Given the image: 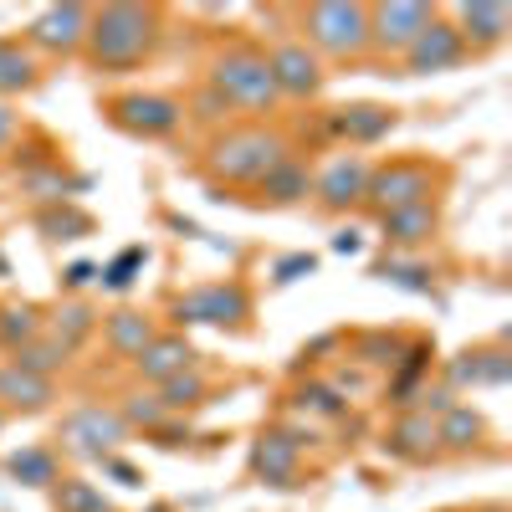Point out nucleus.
Wrapping results in <instances>:
<instances>
[{"mask_svg": "<svg viewBox=\"0 0 512 512\" xmlns=\"http://www.w3.org/2000/svg\"><path fill=\"white\" fill-rule=\"evenodd\" d=\"M159 41H164V11L159 6L113 0V6H93L82 62L93 72H134L159 52Z\"/></svg>", "mask_w": 512, "mask_h": 512, "instance_id": "obj_1", "label": "nucleus"}, {"mask_svg": "<svg viewBox=\"0 0 512 512\" xmlns=\"http://www.w3.org/2000/svg\"><path fill=\"white\" fill-rule=\"evenodd\" d=\"M205 88L216 93L231 113H272L282 103L267 47H256V41H231V47H221L216 57H210Z\"/></svg>", "mask_w": 512, "mask_h": 512, "instance_id": "obj_2", "label": "nucleus"}, {"mask_svg": "<svg viewBox=\"0 0 512 512\" xmlns=\"http://www.w3.org/2000/svg\"><path fill=\"white\" fill-rule=\"evenodd\" d=\"M287 139L277 134L272 123H236V128H221L205 149V169L210 180L221 185H236V190H251L256 180L267 175L277 159H287Z\"/></svg>", "mask_w": 512, "mask_h": 512, "instance_id": "obj_3", "label": "nucleus"}, {"mask_svg": "<svg viewBox=\"0 0 512 512\" xmlns=\"http://www.w3.org/2000/svg\"><path fill=\"white\" fill-rule=\"evenodd\" d=\"M446 185H451V169L441 159L395 154V159H379L369 169L364 210H369V216H390V210H405V205H441Z\"/></svg>", "mask_w": 512, "mask_h": 512, "instance_id": "obj_4", "label": "nucleus"}, {"mask_svg": "<svg viewBox=\"0 0 512 512\" xmlns=\"http://www.w3.org/2000/svg\"><path fill=\"white\" fill-rule=\"evenodd\" d=\"M297 41L318 62H359L369 57V6L364 0H318L297 16Z\"/></svg>", "mask_w": 512, "mask_h": 512, "instance_id": "obj_5", "label": "nucleus"}, {"mask_svg": "<svg viewBox=\"0 0 512 512\" xmlns=\"http://www.w3.org/2000/svg\"><path fill=\"white\" fill-rule=\"evenodd\" d=\"M103 118L128 139H144V144H159V139H175L185 128V103L169 98V93H113L103 98Z\"/></svg>", "mask_w": 512, "mask_h": 512, "instance_id": "obj_6", "label": "nucleus"}, {"mask_svg": "<svg viewBox=\"0 0 512 512\" xmlns=\"http://www.w3.org/2000/svg\"><path fill=\"white\" fill-rule=\"evenodd\" d=\"M175 323H200V328H226V333H241L246 318H251V292L246 282H205V287H190L175 297Z\"/></svg>", "mask_w": 512, "mask_h": 512, "instance_id": "obj_7", "label": "nucleus"}, {"mask_svg": "<svg viewBox=\"0 0 512 512\" xmlns=\"http://www.w3.org/2000/svg\"><path fill=\"white\" fill-rule=\"evenodd\" d=\"M128 441V420L113 410V405H77L62 415V446L72 456H88V461H103L113 456L118 446Z\"/></svg>", "mask_w": 512, "mask_h": 512, "instance_id": "obj_8", "label": "nucleus"}, {"mask_svg": "<svg viewBox=\"0 0 512 512\" xmlns=\"http://www.w3.org/2000/svg\"><path fill=\"white\" fill-rule=\"evenodd\" d=\"M436 6H420V0H384L369 6V52L379 57H405L415 47V36L431 26Z\"/></svg>", "mask_w": 512, "mask_h": 512, "instance_id": "obj_9", "label": "nucleus"}, {"mask_svg": "<svg viewBox=\"0 0 512 512\" xmlns=\"http://www.w3.org/2000/svg\"><path fill=\"white\" fill-rule=\"evenodd\" d=\"M88 21H93V6H47L26 26L21 41L31 47V57H82Z\"/></svg>", "mask_w": 512, "mask_h": 512, "instance_id": "obj_10", "label": "nucleus"}, {"mask_svg": "<svg viewBox=\"0 0 512 512\" xmlns=\"http://www.w3.org/2000/svg\"><path fill=\"white\" fill-rule=\"evenodd\" d=\"M369 169H374V159H364V154H338L323 175H313V200H318L323 216H349V210H364Z\"/></svg>", "mask_w": 512, "mask_h": 512, "instance_id": "obj_11", "label": "nucleus"}, {"mask_svg": "<svg viewBox=\"0 0 512 512\" xmlns=\"http://www.w3.org/2000/svg\"><path fill=\"white\" fill-rule=\"evenodd\" d=\"M466 57H472V52H466V41L456 36L451 16L436 11L431 26L415 36V47H410L400 62H405V77H431V72H451V67H461Z\"/></svg>", "mask_w": 512, "mask_h": 512, "instance_id": "obj_12", "label": "nucleus"}, {"mask_svg": "<svg viewBox=\"0 0 512 512\" xmlns=\"http://www.w3.org/2000/svg\"><path fill=\"white\" fill-rule=\"evenodd\" d=\"M267 62H272V77H277V93L292 98V103L318 98V93H323V82H328L323 62H318L297 36H292V41H277V47L267 52Z\"/></svg>", "mask_w": 512, "mask_h": 512, "instance_id": "obj_13", "label": "nucleus"}, {"mask_svg": "<svg viewBox=\"0 0 512 512\" xmlns=\"http://www.w3.org/2000/svg\"><path fill=\"white\" fill-rule=\"evenodd\" d=\"M446 16H451L456 36L466 41V52H472V57L497 52L507 41V31H512V11L502 6V0H466V6H451Z\"/></svg>", "mask_w": 512, "mask_h": 512, "instance_id": "obj_14", "label": "nucleus"}, {"mask_svg": "<svg viewBox=\"0 0 512 512\" xmlns=\"http://www.w3.org/2000/svg\"><path fill=\"white\" fill-rule=\"evenodd\" d=\"M446 390H497V384L512 379V354L502 344H477V349H461L446 364Z\"/></svg>", "mask_w": 512, "mask_h": 512, "instance_id": "obj_15", "label": "nucleus"}, {"mask_svg": "<svg viewBox=\"0 0 512 512\" xmlns=\"http://www.w3.org/2000/svg\"><path fill=\"white\" fill-rule=\"evenodd\" d=\"M297 466H303V441L292 431H262L251 446V472L267 487H297Z\"/></svg>", "mask_w": 512, "mask_h": 512, "instance_id": "obj_16", "label": "nucleus"}, {"mask_svg": "<svg viewBox=\"0 0 512 512\" xmlns=\"http://www.w3.org/2000/svg\"><path fill=\"white\" fill-rule=\"evenodd\" d=\"M384 456H395L405 466H425L441 456V441H436V420L420 415V410H405L390 431H384Z\"/></svg>", "mask_w": 512, "mask_h": 512, "instance_id": "obj_17", "label": "nucleus"}, {"mask_svg": "<svg viewBox=\"0 0 512 512\" xmlns=\"http://www.w3.org/2000/svg\"><path fill=\"white\" fill-rule=\"evenodd\" d=\"M333 134H344L354 149H369L379 139H390L400 128V113L384 108V103H349V108H333Z\"/></svg>", "mask_w": 512, "mask_h": 512, "instance_id": "obj_18", "label": "nucleus"}, {"mask_svg": "<svg viewBox=\"0 0 512 512\" xmlns=\"http://www.w3.org/2000/svg\"><path fill=\"white\" fill-rule=\"evenodd\" d=\"M256 190V200L262 205H272V210H287V205H303L308 195H313V169H308V159H297V154H287V159H277L262 180L251 185Z\"/></svg>", "mask_w": 512, "mask_h": 512, "instance_id": "obj_19", "label": "nucleus"}, {"mask_svg": "<svg viewBox=\"0 0 512 512\" xmlns=\"http://www.w3.org/2000/svg\"><path fill=\"white\" fill-rule=\"evenodd\" d=\"M159 333H164V328H159L154 313H144V308H118V313L103 318V344H108V354H118V359H128V364H134Z\"/></svg>", "mask_w": 512, "mask_h": 512, "instance_id": "obj_20", "label": "nucleus"}, {"mask_svg": "<svg viewBox=\"0 0 512 512\" xmlns=\"http://www.w3.org/2000/svg\"><path fill=\"white\" fill-rule=\"evenodd\" d=\"M384 241L400 246V251H420L441 236V205H405V210H390V216H374Z\"/></svg>", "mask_w": 512, "mask_h": 512, "instance_id": "obj_21", "label": "nucleus"}, {"mask_svg": "<svg viewBox=\"0 0 512 512\" xmlns=\"http://www.w3.org/2000/svg\"><path fill=\"white\" fill-rule=\"evenodd\" d=\"M195 344L185 333H159L154 344L134 359V374L144 379V384H164V379H175V374H185V369H195Z\"/></svg>", "mask_w": 512, "mask_h": 512, "instance_id": "obj_22", "label": "nucleus"}, {"mask_svg": "<svg viewBox=\"0 0 512 512\" xmlns=\"http://www.w3.org/2000/svg\"><path fill=\"white\" fill-rule=\"evenodd\" d=\"M57 400V379H41V374H26L16 364L0 369V410H16V415H41Z\"/></svg>", "mask_w": 512, "mask_h": 512, "instance_id": "obj_23", "label": "nucleus"}, {"mask_svg": "<svg viewBox=\"0 0 512 512\" xmlns=\"http://www.w3.org/2000/svg\"><path fill=\"white\" fill-rule=\"evenodd\" d=\"M41 82V62L21 36H0V103H11L16 93H31Z\"/></svg>", "mask_w": 512, "mask_h": 512, "instance_id": "obj_24", "label": "nucleus"}, {"mask_svg": "<svg viewBox=\"0 0 512 512\" xmlns=\"http://www.w3.org/2000/svg\"><path fill=\"white\" fill-rule=\"evenodd\" d=\"M436 441H441V451H477L487 441V420L472 405H451L436 415Z\"/></svg>", "mask_w": 512, "mask_h": 512, "instance_id": "obj_25", "label": "nucleus"}, {"mask_svg": "<svg viewBox=\"0 0 512 512\" xmlns=\"http://www.w3.org/2000/svg\"><path fill=\"white\" fill-rule=\"evenodd\" d=\"M93 328H98V313H93L88 303H82V297H72V303H62V308H57V318H52L47 328H41V333L57 338V344H62L67 354H77V349L93 338Z\"/></svg>", "mask_w": 512, "mask_h": 512, "instance_id": "obj_26", "label": "nucleus"}, {"mask_svg": "<svg viewBox=\"0 0 512 512\" xmlns=\"http://www.w3.org/2000/svg\"><path fill=\"white\" fill-rule=\"evenodd\" d=\"M431 359H436V349L431 344H405V354L395 359V379H390V395H395V405L400 410H410L415 405V395H420V379H425V369H431Z\"/></svg>", "mask_w": 512, "mask_h": 512, "instance_id": "obj_27", "label": "nucleus"}, {"mask_svg": "<svg viewBox=\"0 0 512 512\" xmlns=\"http://www.w3.org/2000/svg\"><path fill=\"white\" fill-rule=\"evenodd\" d=\"M154 400L169 410V415H185V410H200L205 400H210V384H205V374L200 369H185V374H175V379H164V384H154Z\"/></svg>", "mask_w": 512, "mask_h": 512, "instance_id": "obj_28", "label": "nucleus"}, {"mask_svg": "<svg viewBox=\"0 0 512 512\" xmlns=\"http://www.w3.org/2000/svg\"><path fill=\"white\" fill-rule=\"evenodd\" d=\"M52 512H118L108 492H98L82 477H57L52 482Z\"/></svg>", "mask_w": 512, "mask_h": 512, "instance_id": "obj_29", "label": "nucleus"}, {"mask_svg": "<svg viewBox=\"0 0 512 512\" xmlns=\"http://www.w3.org/2000/svg\"><path fill=\"white\" fill-rule=\"evenodd\" d=\"M11 364H16V369H26V374H41V379H57V374L72 364V354L57 344V338L41 333V338H31L26 349H16V354H11Z\"/></svg>", "mask_w": 512, "mask_h": 512, "instance_id": "obj_30", "label": "nucleus"}, {"mask_svg": "<svg viewBox=\"0 0 512 512\" xmlns=\"http://www.w3.org/2000/svg\"><path fill=\"white\" fill-rule=\"evenodd\" d=\"M41 328H47V318H41L31 303H11V308H0V349H6V354L26 349L31 338H41Z\"/></svg>", "mask_w": 512, "mask_h": 512, "instance_id": "obj_31", "label": "nucleus"}, {"mask_svg": "<svg viewBox=\"0 0 512 512\" xmlns=\"http://www.w3.org/2000/svg\"><path fill=\"white\" fill-rule=\"evenodd\" d=\"M36 231L47 241H77L93 231V216H82L72 205H52V210H36Z\"/></svg>", "mask_w": 512, "mask_h": 512, "instance_id": "obj_32", "label": "nucleus"}, {"mask_svg": "<svg viewBox=\"0 0 512 512\" xmlns=\"http://www.w3.org/2000/svg\"><path fill=\"white\" fill-rule=\"evenodd\" d=\"M11 477H21L26 487H52L62 472H57V456L47 446H26L11 456Z\"/></svg>", "mask_w": 512, "mask_h": 512, "instance_id": "obj_33", "label": "nucleus"}, {"mask_svg": "<svg viewBox=\"0 0 512 512\" xmlns=\"http://www.w3.org/2000/svg\"><path fill=\"white\" fill-rule=\"evenodd\" d=\"M405 354V338L390 333V328H379V333H359L354 338V359L359 364H379V369H395V359Z\"/></svg>", "mask_w": 512, "mask_h": 512, "instance_id": "obj_34", "label": "nucleus"}, {"mask_svg": "<svg viewBox=\"0 0 512 512\" xmlns=\"http://www.w3.org/2000/svg\"><path fill=\"white\" fill-rule=\"evenodd\" d=\"M297 405L313 410V415H323V420H344V415H349V400L338 395L333 384H303V390H297Z\"/></svg>", "mask_w": 512, "mask_h": 512, "instance_id": "obj_35", "label": "nucleus"}, {"mask_svg": "<svg viewBox=\"0 0 512 512\" xmlns=\"http://www.w3.org/2000/svg\"><path fill=\"white\" fill-rule=\"evenodd\" d=\"M118 415L128 420V431H134V425H144V431H159V425L169 420V410H164L154 395H128V405H123Z\"/></svg>", "mask_w": 512, "mask_h": 512, "instance_id": "obj_36", "label": "nucleus"}, {"mask_svg": "<svg viewBox=\"0 0 512 512\" xmlns=\"http://www.w3.org/2000/svg\"><path fill=\"white\" fill-rule=\"evenodd\" d=\"M144 262H149V256H144V246H128V251L118 256V262H113V267L103 272V287H113V292H123L128 282H134V277H128V272H139Z\"/></svg>", "mask_w": 512, "mask_h": 512, "instance_id": "obj_37", "label": "nucleus"}, {"mask_svg": "<svg viewBox=\"0 0 512 512\" xmlns=\"http://www.w3.org/2000/svg\"><path fill=\"white\" fill-rule=\"evenodd\" d=\"M16 134H21V113H16L11 103H0V149H11Z\"/></svg>", "mask_w": 512, "mask_h": 512, "instance_id": "obj_38", "label": "nucleus"}, {"mask_svg": "<svg viewBox=\"0 0 512 512\" xmlns=\"http://www.w3.org/2000/svg\"><path fill=\"white\" fill-rule=\"evenodd\" d=\"M103 472H108V477H118L123 487H139V482H144V477L134 472V466H128V461H118V456H103Z\"/></svg>", "mask_w": 512, "mask_h": 512, "instance_id": "obj_39", "label": "nucleus"}, {"mask_svg": "<svg viewBox=\"0 0 512 512\" xmlns=\"http://www.w3.org/2000/svg\"><path fill=\"white\" fill-rule=\"evenodd\" d=\"M190 113H195V118H226L231 108H226V103H221L216 93H210V88H205V93H200V103H195Z\"/></svg>", "mask_w": 512, "mask_h": 512, "instance_id": "obj_40", "label": "nucleus"}, {"mask_svg": "<svg viewBox=\"0 0 512 512\" xmlns=\"http://www.w3.org/2000/svg\"><path fill=\"white\" fill-rule=\"evenodd\" d=\"M318 262H313V256H292V262H282L277 267V277H292V272H313Z\"/></svg>", "mask_w": 512, "mask_h": 512, "instance_id": "obj_41", "label": "nucleus"}, {"mask_svg": "<svg viewBox=\"0 0 512 512\" xmlns=\"http://www.w3.org/2000/svg\"><path fill=\"white\" fill-rule=\"evenodd\" d=\"M88 282H93V267H72L67 272V287H88Z\"/></svg>", "mask_w": 512, "mask_h": 512, "instance_id": "obj_42", "label": "nucleus"}, {"mask_svg": "<svg viewBox=\"0 0 512 512\" xmlns=\"http://www.w3.org/2000/svg\"><path fill=\"white\" fill-rule=\"evenodd\" d=\"M0 431H6V410H0Z\"/></svg>", "mask_w": 512, "mask_h": 512, "instance_id": "obj_43", "label": "nucleus"}, {"mask_svg": "<svg viewBox=\"0 0 512 512\" xmlns=\"http://www.w3.org/2000/svg\"><path fill=\"white\" fill-rule=\"evenodd\" d=\"M149 512H169V507H149Z\"/></svg>", "mask_w": 512, "mask_h": 512, "instance_id": "obj_44", "label": "nucleus"}]
</instances>
